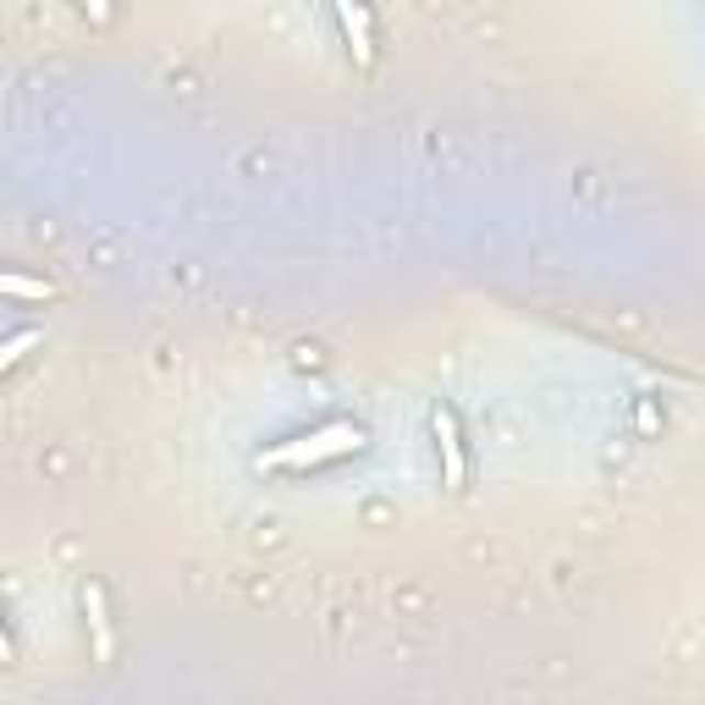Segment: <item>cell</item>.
<instances>
[{
	"label": "cell",
	"instance_id": "6",
	"mask_svg": "<svg viewBox=\"0 0 705 705\" xmlns=\"http://www.w3.org/2000/svg\"><path fill=\"white\" fill-rule=\"evenodd\" d=\"M7 292H12V298H45L51 287H45V281H29V276H7Z\"/></svg>",
	"mask_w": 705,
	"mask_h": 705
},
{
	"label": "cell",
	"instance_id": "1",
	"mask_svg": "<svg viewBox=\"0 0 705 705\" xmlns=\"http://www.w3.org/2000/svg\"><path fill=\"white\" fill-rule=\"evenodd\" d=\"M365 447V430L359 425H320L298 441H281L270 452H259V469H314V463H331V458H347Z\"/></svg>",
	"mask_w": 705,
	"mask_h": 705
},
{
	"label": "cell",
	"instance_id": "5",
	"mask_svg": "<svg viewBox=\"0 0 705 705\" xmlns=\"http://www.w3.org/2000/svg\"><path fill=\"white\" fill-rule=\"evenodd\" d=\"M34 342H40V331H18L7 347H0V365H18V359H23V352H29Z\"/></svg>",
	"mask_w": 705,
	"mask_h": 705
},
{
	"label": "cell",
	"instance_id": "4",
	"mask_svg": "<svg viewBox=\"0 0 705 705\" xmlns=\"http://www.w3.org/2000/svg\"><path fill=\"white\" fill-rule=\"evenodd\" d=\"M336 18H342V29H347V40H352V45H359V56L370 61V12H352V7H342Z\"/></svg>",
	"mask_w": 705,
	"mask_h": 705
},
{
	"label": "cell",
	"instance_id": "3",
	"mask_svg": "<svg viewBox=\"0 0 705 705\" xmlns=\"http://www.w3.org/2000/svg\"><path fill=\"white\" fill-rule=\"evenodd\" d=\"M83 612H89V628H94V650H100V656H111V645H116V639H111V623H105V595H100V584H89V590H83Z\"/></svg>",
	"mask_w": 705,
	"mask_h": 705
},
{
	"label": "cell",
	"instance_id": "2",
	"mask_svg": "<svg viewBox=\"0 0 705 705\" xmlns=\"http://www.w3.org/2000/svg\"><path fill=\"white\" fill-rule=\"evenodd\" d=\"M430 430H436V447H441L447 491H463V480H469V458H463V436H458V419H452V409H436V414H430Z\"/></svg>",
	"mask_w": 705,
	"mask_h": 705
}]
</instances>
